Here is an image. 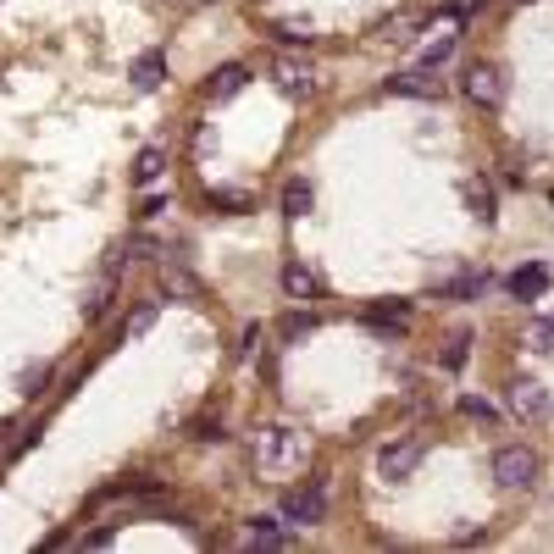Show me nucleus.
<instances>
[{
  "instance_id": "10",
  "label": "nucleus",
  "mask_w": 554,
  "mask_h": 554,
  "mask_svg": "<svg viewBox=\"0 0 554 554\" xmlns=\"http://www.w3.org/2000/svg\"><path fill=\"white\" fill-rule=\"evenodd\" d=\"M244 84H250V67H217V73H211V78L200 84V95L211 100V106H217V100H233Z\"/></svg>"
},
{
  "instance_id": "2",
  "label": "nucleus",
  "mask_w": 554,
  "mask_h": 554,
  "mask_svg": "<svg viewBox=\"0 0 554 554\" xmlns=\"http://www.w3.org/2000/svg\"><path fill=\"white\" fill-rule=\"evenodd\" d=\"M422 455H427L422 438H394V444L377 449V477H383V482H405V477H416Z\"/></svg>"
},
{
  "instance_id": "17",
  "label": "nucleus",
  "mask_w": 554,
  "mask_h": 554,
  "mask_svg": "<svg viewBox=\"0 0 554 554\" xmlns=\"http://www.w3.org/2000/svg\"><path fill=\"white\" fill-rule=\"evenodd\" d=\"M460 194H466V205H471V217H477V222H494V189H488L482 178H466V183H460Z\"/></svg>"
},
{
  "instance_id": "20",
  "label": "nucleus",
  "mask_w": 554,
  "mask_h": 554,
  "mask_svg": "<svg viewBox=\"0 0 554 554\" xmlns=\"http://www.w3.org/2000/svg\"><path fill=\"white\" fill-rule=\"evenodd\" d=\"M366 322H372V327H394V333H399V327L410 322V305L405 300H383V305H372V311H366Z\"/></svg>"
},
{
  "instance_id": "11",
  "label": "nucleus",
  "mask_w": 554,
  "mask_h": 554,
  "mask_svg": "<svg viewBox=\"0 0 554 554\" xmlns=\"http://www.w3.org/2000/svg\"><path fill=\"white\" fill-rule=\"evenodd\" d=\"M316 289H322V277H316L305 261H289V266H283V294H289L294 305H311Z\"/></svg>"
},
{
  "instance_id": "8",
  "label": "nucleus",
  "mask_w": 554,
  "mask_h": 554,
  "mask_svg": "<svg viewBox=\"0 0 554 554\" xmlns=\"http://www.w3.org/2000/svg\"><path fill=\"white\" fill-rule=\"evenodd\" d=\"M272 78H277V89H283L289 100H305L316 89V73L305 67V61H294V56H277L272 61Z\"/></svg>"
},
{
  "instance_id": "3",
  "label": "nucleus",
  "mask_w": 554,
  "mask_h": 554,
  "mask_svg": "<svg viewBox=\"0 0 554 554\" xmlns=\"http://www.w3.org/2000/svg\"><path fill=\"white\" fill-rule=\"evenodd\" d=\"M277 516L289 521V527H316V521L327 516V488H322V482L289 488V494H283V505H277Z\"/></svg>"
},
{
  "instance_id": "9",
  "label": "nucleus",
  "mask_w": 554,
  "mask_h": 554,
  "mask_svg": "<svg viewBox=\"0 0 554 554\" xmlns=\"http://www.w3.org/2000/svg\"><path fill=\"white\" fill-rule=\"evenodd\" d=\"M455 45H460V12H449L444 23H438V34L422 45V61H416V67H444V61L455 56Z\"/></svg>"
},
{
  "instance_id": "6",
  "label": "nucleus",
  "mask_w": 554,
  "mask_h": 554,
  "mask_svg": "<svg viewBox=\"0 0 554 554\" xmlns=\"http://www.w3.org/2000/svg\"><path fill=\"white\" fill-rule=\"evenodd\" d=\"M494 477H499V488H527V482L538 477V455H532L527 444H505L494 455Z\"/></svg>"
},
{
  "instance_id": "4",
  "label": "nucleus",
  "mask_w": 554,
  "mask_h": 554,
  "mask_svg": "<svg viewBox=\"0 0 554 554\" xmlns=\"http://www.w3.org/2000/svg\"><path fill=\"white\" fill-rule=\"evenodd\" d=\"M460 89H466V100H471V106H482V111L505 106V73H499L494 61H471L466 78H460Z\"/></svg>"
},
{
  "instance_id": "23",
  "label": "nucleus",
  "mask_w": 554,
  "mask_h": 554,
  "mask_svg": "<svg viewBox=\"0 0 554 554\" xmlns=\"http://www.w3.org/2000/svg\"><path fill=\"white\" fill-rule=\"evenodd\" d=\"M272 34L283 39V45H311V39H316V28L305 23V17H283V23H272Z\"/></svg>"
},
{
  "instance_id": "25",
  "label": "nucleus",
  "mask_w": 554,
  "mask_h": 554,
  "mask_svg": "<svg viewBox=\"0 0 554 554\" xmlns=\"http://www.w3.org/2000/svg\"><path fill=\"white\" fill-rule=\"evenodd\" d=\"M161 167H167V156H161V150H139V161H133V183H156Z\"/></svg>"
},
{
  "instance_id": "7",
  "label": "nucleus",
  "mask_w": 554,
  "mask_h": 554,
  "mask_svg": "<svg viewBox=\"0 0 554 554\" xmlns=\"http://www.w3.org/2000/svg\"><path fill=\"white\" fill-rule=\"evenodd\" d=\"M388 95H410V100H438L444 84L433 78V67H405V73L388 78Z\"/></svg>"
},
{
  "instance_id": "18",
  "label": "nucleus",
  "mask_w": 554,
  "mask_h": 554,
  "mask_svg": "<svg viewBox=\"0 0 554 554\" xmlns=\"http://www.w3.org/2000/svg\"><path fill=\"white\" fill-rule=\"evenodd\" d=\"M488 294V272H460L444 283V300H482Z\"/></svg>"
},
{
  "instance_id": "24",
  "label": "nucleus",
  "mask_w": 554,
  "mask_h": 554,
  "mask_svg": "<svg viewBox=\"0 0 554 554\" xmlns=\"http://www.w3.org/2000/svg\"><path fill=\"white\" fill-rule=\"evenodd\" d=\"M460 416H471V422H499V405L494 399H477V394H460Z\"/></svg>"
},
{
  "instance_id": "16",
  "label": "nucleus",
  "mask_w": 554,
  "mask_h": 554,
  "mask_svg": "<svg viewBox=\"0 0 554 554\" xmlns=\"http://www.w3.org/2000/svg\"><path fill=\"white\" fill-rule=\"evenodd\" d=\"M111 294H117V272L106 266V272H100V283L89 289V300H84V316H89V322H100V316L111 311Z\"/></svg>"
},
{
  "instance_id": "21",
  "label": "nucleus",
  "mask_w": 554,
  "mask_h": 554,
  "mask_svg": "<svg viewBox=\"0 0 554 554\" xmlns=\"http://www.w3.org/2000/svg\"><path fill=\"white\" fill-rule=\"evenodd\" d=\"M316 327H322V322H316V311H289L277 333H283V344H300V338H311V333H316Z\"/></svg>"
},
{
  "instance_id": "26",
  "label": "nucleus",
  "mask_w": 554,
  "mask_h": 554,
  "mask_svg": "<svg viewBox=\"0 0 554 554\" xmlns=\"http://www.w3.org/2000/svg\"><path fill=\"white\" fill-rule=\"evenodd\" d=\"M527 350H554V316H538L527 327Z\"/></svg>"
},
{
  "instance_id": "13",
  "label": "nucleus",
  "mask_w": 554,
  "mask_h": 554,
  "mask_svg": "<svg viewBox=\"0 0 554 554\" xmlns=\"http://www.w3.org/2000/svg\"><path fill=\"white\" fill-rule=\"evenodd\" d=\"M128 78H133V89H139V95L161 89V78H167V56H161V50H145V56L128 67Z\"/></svg>"
},
{
  "instance_id": "19",
  "label": "nucleus",
  "mask_w": 554,
  "mask_h": 554,
  "mask_svg": "<svg viewBox=\"0 0 554 554\" xmlns=\"http://www.w3.org/2000/svg\"><path fill=\"white\" fill-rule=\"evenodd\" d=\"M416 28H422V12H405V17H388V23L377 28V39H388V45H410Z\"/></svg>"
},
{
  "instance_id": "1",
  "label": "nucleus",
  "mask_w": 554,
  "mask_h": 554,
  "mask_svg": "<svg viewBox=\"0 0 554 554\" xmlns=\"http://www.w3.org/2000/svg\"><path fill=\"white\" fill-rule=\"evenodd\" d=\"M305 460H311V444H305V433H294V427H261V433L250 438L255 477H289Z\"/></svg>"
},
{
  "instance_id": "31",
  "label": "nucleus",
  "mask_w": 554,
  "mask_h": 554,
  "mask_svg": "<svg viewBox=\"0 0 554 554\" xmlns=\"http://www.w3.org/2000/svg\"><path fill=\"white\" fill-rule=\"evenodd\" d=\"M178 6H200V0H178Z\"/></svg>"
},
{
  "instance_id": "5",
  "label": "nucleus",
  "mask_w": 554,
  "mask_h": 554,
  "mask_svg": "<svg viewBox=\"0 0 554 554\" xmlns=\"http://www.w3.org/2000/svg\"><path fill=\"white\" fill-rule=\"evenodd\" d=\"M510 410H516V422L543 427L554 416V399H549V388H543L538 377H516V383H510Z\"/></svg>"
},
{
  "instance_id": "15",
  "label": "nucleus",
  "mask_w": 554,
  "mask_h": 554,
  "mask_svg": "<svg viewBox=\"0 0 554 554\" xmlns=\"http://www.w3.org/2000/svg\"><path fill=\"white\" fill-rule=\"evenodd\" d=\"M311 205H316V194H311V183H305V178L283 183V217L300 222V217H311Z\"/></svg>"
},
{
  "instance_id": "22",
  "label": "nucleus",
  "mask_w": 554,
  "mask_h": 554,
  "mask_svg": "<svg viewBox=\"0 0 554 554\" xmlns=\"http://www.w3.org/2000/svg\"><path fill=\"white\" fill-rule=\"evenodd\" d=\"M466 355H471V333H466V327H455V333L444 338V372H460Z\"/></svg>"
},
{
  "instance_id": "14",
  "label": "nucleus",
  "mask_w": 554,
  "mask_h": 554,
  "mask_svg": "<svg viewBox=\"0 0 554 554\" xmlns=\"http://www.w3.org/2000/svg\"><path fill=\"white\" fill-rule=\"evenodd\" d=\"M543 289H549V266H543V261L516 266V272H510V294H516V300H538Z\"/></svg>"
},
{
  "instance_id": "27",
  "label": "nucleus",
  "mask_w": 554,
  "mask_h": 554,
  "mask_svg": "<svg viewBox=\"0 0 554 554\" xmlns=\"http://www.w3.org/2000/svg\"><path fill=\"white\" fill-rule=\"evenodd\" d=\"M244 543H266V549H277L283 543V527H272V521H250V532H244Z\"/></svg>"
},
{
  "instance_id": "28",
  "label": "nucleus",
  "mask_w": 554,
  "mask_h": 554,
  "mask_svg": "<svg viewBox=\"0 0 554 554\" xmlns=\"http://www.w3.org/2000/svg\"><path fill=\"white\" fill-rule=\"evenodd\" d=\"M150 327H156V305H139V311L128 316V327H122V333H128V338H145Z\"/></svg>"
},
{
  "instance_id": "30",
  "label": "nucleus",
  "mask_w": 554,
  "mask_h": 554,
  "mask_svg": "<svg viewBox=\"0 0 554 554\" xmlns=\"http://www.w3.org/2000/svg\"><path fill=\"white\" fill-rule=\"evenodd\" d=\"M194 438H200V444H217V438H228V433H222L217 422H200V427H194Z\"/></svg>"
},
{
  "instance_id": "29",
  "label": "nucleus",
  "mask_w": 554,
  "mask_h": 554,
  "mask_svg": "<svg viewBox=\"0 0 554 554\" xmlns=\"http://www.w3.org/2000/svg\"><path fill=\"white\" fill-rule=\"evenodd\" d=\"M45 383H50V366H28V372H23V394H28V399H34Z\"/></svg>"
},
{
  "instance_id": "12",
  "label": "nucleus",
  "mask_w": 554,
  "mask_h": 554,
  "mask_svg": "<svg viewBox=\"0 0 554 554\" xmlns=\"http://www.w3.org/2000/svg\"><path fill=\"white\" fill-rule=\"evenodd\" d=\"M161 289L172 294V300H205V283L189 272V266H161Z\"/></svg>"
}]
</instances>
